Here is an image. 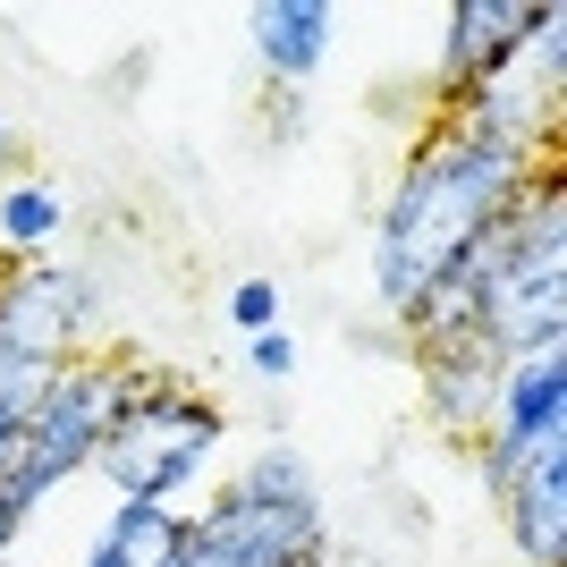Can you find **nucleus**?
<instances>
[{"mask_svg": "<svg viewBox=\"0 0 567 567\" xmlns=\"http://www.w3.org/2000/svg\"><path fill=\"white\" fill-rule=\"evenodd\" d=\"M525 43H534V0H450L432 85L457 102V94H474V85L508 76L525 60Z\"/></svg>", "mask_w": 567, "mask_h": 567, "instance_id": "obj_8", "label": "nucleus"}, {"mask_svg": "<svg viewBox=\"0 0 567 567\" xmlns=\"http://www.w3.org/2000/svg\"><path fill=\"white\" fill-rule=\"evenodd\" d=\"M118 390H127V364L118 355H69L60 373H51L43 406H34V424H25L18 457H9V483H18V499H34L43 508L60 483H76V474L94 466L102 432H111L118 415Z\"/></svg>", "mask_w": 567, "mask_h": 567, "instance_id": "obj_4", "label": "nucleus"}, {"mask_svg": "<svg viewBox=\"0 0 567 567\" xmlns=\"http://www.w3.org/2000/svg\"><path fill=\"white\" fill-rule=\"evenodd\" d=\"M534 187V153L508 136H483L466 118H432L424 144L406 153L390 204L373 213V297L399 331L415 297H424L457 255H474V237L508 220V204Z\"/></svg>", "mask_w": 567, "mask_h": 567, "instance_id": "obj_1", "label": "nucleus"}, {"mask_svg": "<svg viewBox=\"0 0 567 567\" xmlns=\"http://www.w3.org/2000/svg\"><path fill=\"white\" fill-rule=\"evenodd\" d=\"M187 567H313L331 559V508L313 499H237L220 492L204 517H187Z\"/></svg>", "mask_w": 567, "mask_h": 567, "instance_id": "obj_5", "label": "nucleus"}, {"mask_svg": "<svg viewBox=\"0 0 567 567\" xmlns=\"http://www.w3.org/2000/svg\"><path fill=\"white\" fill-rule=\"evenodd\" d=\"M34 525V499H18V483L0 474V559H18V534Z\"/></svg>", "mask_w": 567, "mask_h": 567, "instance_id": "obj_17", "label": "nucleus"}, {"mask_svg": "<svg viewBox=\"0 0 567 567\" xmlns=\"http://www.w3.org/2000/svg\"><path fill=\"white\" fill-rule=\"evenodd\" d=\"M499 508H508V543L525 567H567V450H543Z\"/></svg>", "mask_w": 567, "mask_h": 567, "instance_id": "obj_11", "label": "nucleus"}, {"mask_svg": "<svg viewBox=\"0 0 567 567\" xmlns=\"http://www.w3.org/2000/svg\"><path fill=\"white\" fill-rule=\"evenodd\" d=\"M313 567H331V559H313Z\"/></svg>", "mask_w": 567, "mask_h": 567, "instance_id": "obj_21", "label": "nucleus"}, {"mask_svg": "<svg viewBox=\"0 0 567 567\" xmlns=\"http://www.w3.org/2000/svg\"><path fill=\"white\" fill-rule=\"evenodd\" d=\"M0 567H9V559H0Z\"/></svg>", "mask_w": 567, "mask_h": 567, "instance_id": "obj_22", "label": "nucleus"}, {"mask_svg": "<svg viewBox=\"0 0 567 567\" xmlns=\"http://www.w3.org/2000/svg\"><path fill=\"white\" fill-rule=\"evenodd\" d=\"M246 43H255L262 76H280V94H306V76L339 43V9L331 0H262L246 9Z\"/></svg>", "mask_w": 567, "mask_h": 567, "instance_id": "obj_10", "label": "nucleus"}, {"mask_svg": "<svg viewBox=\"0 0 567 567\" xmlns=\"http://www.w3.org/2000/svg\"><path fill=\"white\" fill-rule=\"evenodd\" d=\"M415 390H424V424L441 441H483L492 390H499V355L474 331L441 339V348H415Z\"/></svg>", "mask_w": 567, "mask_h": 567, "instance_id": "obj_9", "label": "nucleus"}, {"mask_svg": "<svg viewBox=\"0 0 567 567\" xmlns=\"http://www.w3.org/2000/svg\"><path fill=\"white\" fill-rule=\"evenodd\" d=\"M229 322H237V339H262V331H280V280H237L229 288Z\"/></svg>", "mask_w": 567, "mask_h": 567, "instance_id": "obj_15", "label": "nucleus"}, {"mask_svg": "<svg viewBox=\"0 0 567 567\" xmlns=\"http://www.w3.org/2000/svg\"><path fill=\"white\" fill-rule=\"evenodd\" d=\"M0 162H18V127L9 118H0Z\"/></svg>", "mask_w": 567, "mask_h": 567, "instance_id": "obj_19", "label": "nucleus"}, {"mask_svg": "<svg viewBox=\"0 0 567 567\" xmlns=\"http://www.w3.org/2000/svg\"><path fill=\"white\" fill-rule=\"evenodd\" d=\"M220 441H229L220 399H204L187 373L127 364L118 415H111V432H102V450H94V466H85V474H102L111 499H178L195 474L213 466Z\"/></svg>", "mask_w": 567, "mask_h": 567, "instance_id": "obj_3", "label": "nucleus"}, {"mask_svg": "<svg viewBox=\"0 0 567 567\" xmlns=\"http://www.w3.org/2000/svg\"><path fill=\"white\" fill-rule=\"evenodd\" d=\"M474 339L517 364V355L567 348V187L559 169H534V187L508 204V220L492 229V280H483V313Z\"/></svg>", "mask_w": 567, "mask_h": 567, "instance_id": "obj_2", "label": "nucleus"}, {"mask_svg": "<svg viewBox=\"0 0 567 567\" xmlns=\"http://www.w3.org/2000/svg\"><path fill=\"white\" fill-rule=\"evenodd\" d=\"M60 237H69V195L51 187V178H9L0 187V255L9 262L60 255Z\"/></svg>", "mask_w": 567, "mask_h": 567, "instance_id": "obj_12", "label": "nucleus"}, {"mask_svg": "<svg viewBox=\"0 0 567 567\" xmlns=\"http://www.w3.org/2000/svg\"><path fill=\"white\" fill-rule=\"evenodd\" d=\"M102 534H111L136 567H169L187 550V508H169V499H111Z\"/></svg>", "mask_w": 567, "mask_h": 567, "instance_id": "obj_13", "label": "nucleus"}, {"mask_svg": "<svg viewBox=\"0 0 567 567\" xmlns=\"http://www.w3.org/2000/svg\"><path fill=\"white\" fill-rule=\"evenodd\" d=\"M102 322V280L69 255H43V262H9L0 271V348L9 355H34V364H69L85 355Z\"/></svg>", "mask_w": 567, "mask_h": 567, "instance_id": "obj_7", "label": "nucleus"}, {"mask_svg": "<svg viewBox=\"0 0 567 567\" xmlns=\"http://www.w3.org/2000/svg\"><path fill=\"white\" fill-rule=\"evenodd\" d=\"M543 450H567V348H543V355L499 364L492 424H483V441H474L483 492L508 499V492H517V474L534 466Z\"/></svg>", "mask_w": 567, "mask_h": 567, "instance_id": "obj_6", "label": "nucleus"}, {"mask_svg": "<svg viewBox=\"0 0 567 567\" xmlns=\"http://www.w3.org/2000/svg\"><path fill=\"white\" fill-rule=\"evenodd\" d=\"M229 492H237V499H313L322 483H313L306 450H288V441H271V450H255L246 466L229 474Z\"/></svg>", "mask_w": 567, "mask_h": 567, "instance_id": "obj_14", "label": "nucleus"}, {"mask_svg": "<svg viewBox=\"0 0 567 567\" xmlns=\"http://www.w3.org/2000/svg\"><path fill=\"white\" fill-rule=\"evenodd\" d=\"M246 373L280 390V381L297 373V339H288V331H262V339H246Z\"/></svg>", "mask_w": 567, "mask_h": 567, "instance_id": "obj_16", "label": "nucleus"}, {"mask_svg": "<svg viewBox=\"0 0 567 567\" xmlns=\"http://www.w3.org/2000/svg\"><path fill=\"white\" fill-rule=\"evenodd\" d=\"M169 567H187V559H169Z\"/></svg>", "mask_w": 567, "mask_h": 567, "instance_id": "obj_20", "label": "nucleus"}, {"mask_svg": "<svg viewBox=\"0 0 567 567\" xmlns=\"http://www.w3.org/2000/svg\"><path fill=\"white\" fill-rule=\"evenodd\" d=\"M271 102H280V118H271V136H306V94H271Z\"/></svg>", "mask_w": 567, "mask_h": 567, "instance_id": "obj_18", "label": "nucleus"}]
</instances>
